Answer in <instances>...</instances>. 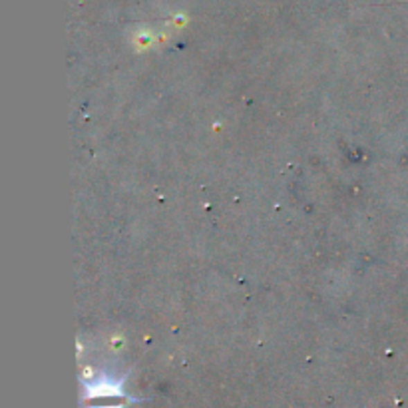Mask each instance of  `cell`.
<instances>
[{
    "label": "cell",
    "mask_w": 408,
    "mask_h": 408,
    "mask_svg": "<svg viewBox=\"0 0 408 408\" xmlns=\"http://www.w3.org/2000/svg\"><path fill=\"white\" fill-rule=\"evenodd\" d=\"M124 377L116 378L110 375H104L100 378H92V380H84V398H104V396H120V398H127L130 402H140L141 398H134L124 391Z\"/></svg>",
    "instance_id": "cell-1"
},
{
    "label": "cell",
    "mask_w": 408,
    "mask_h": 408,
    "mask_svg": "<svg viewBox=\"0 0 408 408\" xmlns=\"http://www.w3.org/2000/svg\"><path fill=\"white\" fill-rule=\"evenodd\" d=\"M92 408H124L122 405H114V407H92Z\"/></svg>",
    "instance_id": "cell-2"
}]
</instances>
